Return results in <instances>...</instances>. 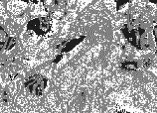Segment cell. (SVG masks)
Here are the masks:
<instances>
[{
  "mask_svg": "<svg viewBox=\"0 0 157 113\" xmlns=\"http://www.w3.org/2000/svg\"><path fill=\"white\" fill-rule=\"evenodd\" d=\"M46 80L41 75H34L25 82L26 90L33 96H41L44 90Z\"/></svg>",
  "mask_w": 157,
  "mask_h": 113,
  "instance_id": "cell-1",
  "label": "cell"
}]
</instances>
